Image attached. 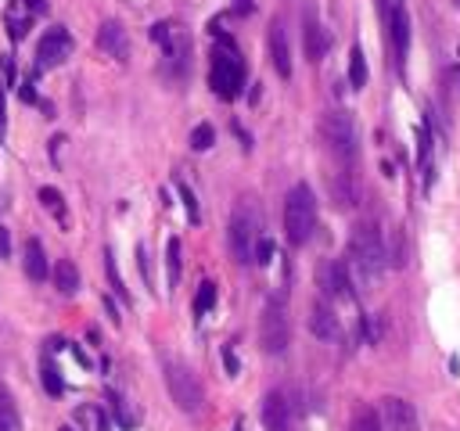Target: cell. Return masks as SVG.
<instances>
[{
  "label": "cell",
  "instance_id": "obj_9",
  "mask_svg": "<svg viewBox=\"0 0 460 431\" xmlns=\"http://www.w3.org/2000/svg\"><path fill=\"white\" fill-rule=\"evenodd\" d=\"M317 284L327 298H349L352 284H349V266L338 263V259H327V263L317 266Z\"/></svg>",
  "mask_w": 460,
  "mask_h": 431
},
{
  "label": "cell",
  "instance_id": "obj_36",
  "mask_svg": "<svg viewBox=\"0 0 460 431\" xmlns=\"http://www.w3.org/2000/svg\"><path fill=\"white\" fill-rule=\"evenodd\" d=\"M223 363H227V371H230V374H238V359H234V352H230V349L223 352Z\"/></svg>",
  "mask_w": 460,
  "mask_h": 431
},
{
  "label": "cell",
  "instance_id": "obj_13",
  "mask_svg": "<svg viewBox=\"0 0 460 431\" xmlns=\"http://www.w3.org/2000/svg\"><path fill=\"white\" fill-rule=\"evenodd\" d=\"M388 33H392V47H395V65L403 69V58H406V51H410V15H406L403 4H392Z\"/></svg>",
  "mask_w": 460,
  "mask_h": 431
},
{
  "label": "cell",
  "instance_id": "obj_15",
  "mask_svg": "<svg viewBox=\"0 0 460 431\" xmlns=\"http://www.w3.org/2000/svg\"><path fill=\"white\" fill-rule=\"evenodd\" d=\"M309 331L320 341H338L342 338V323H338V316H334V309L327 302H317V306L309 309Z\"/></svg>",
  "mask_w": 460,
  "mask_h": 431
},
{
  "label": "cell",
  "instance_id": "obj_26",
  "mask_svg": "<svg viewBox=\"0 0 460 431\" xmlns=\"http://www.w3.org/2000/svg\"><path fill=\"white\" fill-rule=\"evenodd\" d=\"M40 381H44L47 396H54V399L65 392V381H61V374H58V366H54V363H44V371H40Z\"/></svg>",
  "mask_w": 460,
  "mask_h": 431
},
{
  "label": "cell",
  "instance_id": "obj_32",
  "mask_svg": "<svg viewBox=\"0 0 460 431\" xmlns=\"http://www.w3.org/2000/svg\"><path fill=\"white\" fill-rule=\"evenodd\" d=\"M137 259H140V273H144V280H148V284H151V270H148V248H137Z\"/></svg>",
  "mask_w": 460,
  "mask_h": 431
},
{
  "label": "cell",
  "instance_id": "obj_16",
  "mask_svg": "<svg viewBox=\"0 0 460 431\" xmlns=\"http://www.w3.org/2000/svg\"><path fill=\"white\" fill-rule=\"evenodd\" d=\"M97 47L104 54H112V58H126L130 54V40H126V29L119 26V22H104V26L97 29Z\"/></svg>",
  "mask_w": 460,
  "mask_h": 431
},
{
  "label": "cell",
  "instance_id": "obj_39",
  "mask_svg": "<svg viewBox=\"0 0 460 431\" xmlns=\"http://www.w3.org/2000/svg\"><path fill=\"white\" fill-rule=\"evenodd\" d=\"M392 4H403V0H392Z\"/></svg>",
  "mask_w": 460,
  "mask_h": 431
},
{
  "label": "cell",
  "instance_id": "obj_2",
  "mask_svg": "<svg viewBox=\"0 0 460 431\" xmlns=\"http://www.w3.org/2000/svg\"><path fill=\"white\" fill-rule=\"evenodd\" d=\"M313 230H317V198H313L309 184H295L284 198V234L295 248H302Z\"/></svg>",
  "mask_w": 460,
  "mask_h": 431
},
{
  "label": "cell",
  "instance_id": "obj_35",
  "mask_svg": "<svg viewBox=\"0 0 460 431\" xmlns=\"http://www.w3.org/2000/svg\"><path fill=\"white\" fill-rule=\"evenodd\" d=\"M8 133V115H4V94H0V140Z\"/></svg>",
  "mask_w": 460,
  "mask_h": 431
},
{
  "label": "cell",
  "instance_id": "obj_21",
  "mask_svg": "<svg viewBox=\"0 0 460 431\" xmlns=\"http://www.w3.org/2000/svg\"><path fill=\"white\" fill-rule=\"evenodd\" d=\"M40 205H44L61 227L69 223V209H65V198H61V190H54V187H40Z\"/></svg>",
  "mask_w": 460,
  "mask_h": 431
},
{
  "label": "cell",
  "instance_id": "obj_8",
  "mask_svg": "<svg viewBox=\"0 0 460 431\" xmlns=\"http://www.w3.org/2000/svg\"><path fill=\"white\" fill-rule=\"evenodd\" d=\"M72 54V33L65 26H54L44 33V40L36 43V65L40 69H54V65H61Z\"/></svg>",
  "mask_w": 460,
  "mask_h": 431
},
{
  "label": "cell",
  "instance_id": "obj_17",
  "mask_svg": "<svg viewBox=\"0 0 460 431\" xmlns=\"http://www.w3.org/2000/svg\"><path fill=\"white\" fill-rule=\"evenodd\" d=\"M331 198L338 209H352L360 202V187L352 180V172H338V177H331Z\"/></svg>",
  "mask_w": 460,
  "mask_h": 431
},
{
  "label": "cell",
  "instance_id": "obj_7",
  "mask_svg": "<svg viewBox=\"0 0 460 431\" xmlns=\"http://www.w3.org/2000/svg\"><path fill=\"white\" fill-rule=\"evenodd\" d=\"M291 341V323H288V313H284V302H266V309L259 316V345L266 356H281Z\"/></svg>",
  "mask_w": 460,
  "mask_h": 431
},
{
  "label": "cell",
  "instance_id": "obj_5",
  "mask_svg": "<svg viewBox=\"0 0 460 431\" xmlns=\"http://www.w3.org/2000/svg\"><path fill=\"white\" fill-rule=\"evenodd\" d=\"M162 374H165V388H170V399L176 402V409H183V414H198L202 402H205V392H202V381H198V374L191 371V366L176 363V359H165Z\"/></svg>",
  "mask_w": 460,
  "mask_h": 431
},
{
  "label": "cell",
  "instance_id": "obj_14",
  "mask_svg": "<svg viewBox=\"0 0 460 431\" xmlns=\"http://www.w3.org/2000/svg\"><path fill=\"white\" fill-rule=\"evenodd\" d=\"M266 47H270V61L281 79L291 76V51H288V33H284V22H274L270 26V36H266Z\"/></svg>",
  "mask_w": 460,
  "mask_h": 431
},
{
  "label": "cell",
  "instance_id": "obj_18",
  "mask_svg": "<svg viewBox=\"0 0 460 431\" xmlns=\"http://www.w3.org/2000/svg\"><path fill=\"white\" fill-rule=\"evenodd\" d=\"M22 266H26V277L29 280H47V255H44V245L36 241V237H29L26 241V259H22Z\"/></svg>",
  "mask_w": 460,
  "mask_h": 431
},
{
  "label": "cell",
  "instance_id": "obj_19",
  "mask_svg": "<svg viewBox=\"0 0 460 431\" xmlns=\"http://www.w3.org/2000/svg\"><path fill=\"white\" fill-rule=\"evenodd\" d=\"M0 431H22V414H18V402L8 392V384H0Z\"/></svg>",
  "mask_w": 460,
  "mask_h": 431
},
{
  "label": "cell",
  "instance_id": "obj_34",
  "mask_svg": "<svg viewBox=\"0 0 460 431\" xmlns=\"http://www.w3.org/2000/svg\"><path fill=\"white\" fill-rule=\"evenodd\" d=\"M252 8H256L252 0H234V11H238V15H252Z\"/></svg>",
  "mask_w": 460,
  "mask_h": 431
},
{
  "label": "cell",
  "instance_id": "obj_3",
  "mask_svg": "<svg viewBox=\"0 0 460 431\" xmlns=\"http://www.w3.org/2000/svg\"><path fill=\"white\" fill-rule=\"evenodd\" d=\"M208 86H213L216 97H223V101H234L241 94V86H245V61H241V54L234 51V43H230L227 36L220 40V47L213 54Z\"/></svg>",
  "mask_w": 460,
  "mask_h": 431
},
{
  "label": "cell",
  "instance_id": "obj_33",
  "mask_svg": "<svg viewBox=\"0 0 460 431\" xmlns=\"http://www.w3.org/2000/svg\"><path fill=\"white\" fill-rule=\"evenodd\" d=\"M11 255V241H8V230L0 227V259H8Z\"/></svg>",
  "mask_w": 460,
  "mask_h": 431
},
{
  "label": "cell",
  "instance_id": "obj_20",
  "mask_svg": "<svg viewBox=\"0 0 460 431\" xmlns=\"http://www.w3.org/2000/svg\"><path fill=\"white\" fill-rule=\"evenodd\" d=\"M54 284H58L61 295H76L79 291V270H76L72 259H58L54 263Z\"/></svg>",
  "mask_w": 460,
  "mask_h": 431
},
{
  "label": "cell",
  "instance_id": "obj_4",
  "mask_svg": "<svg viewBox=\"0 0 460 431\" xmlns=\"http://www.w3.org/2000/svg\"><path fill=\"white\" fill-rule=\"evenodd\" d=\"M320 137H324V144H327V151L334 158L356 162V155H360V133H356V119H352L349 112H342V108L327 112L320 119Z\"/></svg>",
  "mask_w": 460,
  "mask_h": 431
},
{
  "label": "cell",
  "instance_id": "obj_1",
  "mask_svg": "<svg viewBox=\"0 0 460 431\" xmlns=\"http://www.w3.org/2000/svg\"><path fill=\"white\" fill-rule=\"evenodd\" d=\"M349 263L356 270V277L363 284H374L385 266H388V248H385V237L378 230V223H360L349 237Z\"/></svg>",
  "mask_w": 460,
  "mask_h": 431
},
{
  "label": "cell",
  "instance_id": "obj_28",
  "mask_svg": "<svg viewBox=\"0 0 460 431\" xmlns=\"http://www.w3.org/2000/svg\"><path fill=\"white\" fill-rule=\"evenodd\" d=\"M104 270H108V284H112V291H115L122 302H130L126 288H122V277H119V270H115V255H112V252H104Z\"/></svg>",
  "mask_w": 460,
  "mask_h": 431
},
{
  "label": "cell",
  "instance_id": "obj_37",
  "mask_svg": "<svg viewBox=\"0 0 460 431\" xmlns=\"http://www.w3.org/2000/svg\"><path fill=\"white\" fill-rule=\"evenodd\" d=\"M104 309H108V316H112V323H119V313H115V306H112V298H104Z\"/></svg>",
  "mask_w": 460,
  "mask_h": 431
},
{
  "label": "cell",
  "instance_id": "obj_25",
  "mask_svg": "<svg viewBox=\"0 0 460 431\" xmlns=\"http://www.w3.org/2000/svg\"><path fill=\"white\" fill-rule=\"evenodd\" d=\"M213 306H216V284L213 280H202V288L195 295V316H205Z\"/></svg>",
  "mask_w": 460,
  "mask_h": 431
},
{
  "label": "cell",
  "instance_id": "obj_22",
  "mask_svg": "<svg viewBox=\"0 0 460 431\" xmlns=\"http://www.w3.org/2000/svg\"><path fill=\"white\" fill-rule=\"evenodd\" d=\"M367 58H363V47H352L349 51V86L352 90H363L367 86Z\"/></svg>",
  "mask_w": 460,
  "mask_h": 431
},
{
  "label": "cell",
  "instance_id": "obj_38",
  "mask_svg": "<svg viewBox=\"0 0 460 431\" xmlns=\"http://www.w3.org/2000/svg\"><path fill=\"white\" fill-rule=\"evenodd\" d=\"M58 431H76V428H72V424H61V428H58Z\"/></svg>",
  "mask_w": 460,
  "mask_h": 431
},
{
  "label": "cell",
  "instance_id": "obj_27",
  "mask_svg": "<svg viewBox=\"0 0 460 431\" xmlns=\"http://www.w3.org/2000/svg\"><path fill=\"white\" fill-rule=\"evenodd\" d=\"M213 140H216V129L208 126V122H202V126L191 129V147L195 151H208V147H213Z\"/></svg>",
  "mask_w": 460,
  "mask_h": 431
},
{
  "label": "cell",
  "instance_id": "obj_31",
  "mask_svg": "<svg viewBox=\"0 0 460 431\" xmlns=\"http://www.w3.org/2000/svg\"><path fill=\"white\" fill-rule=\"evenodd\" d=\"M108 399H112V409H115V417H119V424H122V428H126V431H130V428H133V417L126 414V406H122V399H119L115 392H112Z\"/></svg>",
  "mask_w": 460,
  "mask_h": 431
},
{
  "label": "cell",
  "instance_id": "obj_12",
  "mask_svg": "<svg viewBox=\"0 0 460 431\" xmlns=\"http://www.w3.org/2000/svg\"><path fill=\"white\" fill-rule=\"evenodd\" d=\"M327 47H331V36H327V29L320 26L317 11H306V15H302V51H306V58H309V61H320V58L327 54Z\"/></svg>",
  "mask_w": 460,
  "mask_h": 431
},
{
  "label": "cell",
  "instance_id": "obj_11",
  "mask_svg": "<svg viewBox=\"0 0 460 431\" xmlns=\"http://www.w3.org/2000/svg\"><path fill=\"white\" fill-rule=\"evenodd\" d=\"M259 417H263L266 431H291V402H288V396L284 392H266Z\"/></svg>",
  "mask_w": 460,
  "mask_h": 431
},
{
  "label": "cell",
  "instance_id": "obj_30",
  "mask_svg": "<svg viewBox=\"0 0 460 431\" xmlns=\"http://www.w3.org/2000/svg\"><path fill=\"white\" fill-rule=\"evenodd\" d=\"M256 263L259 266L274 263V241H270V237H259V241H256Z\"/></svg>",
  "mask_w": 460,
  "mask_h": 431
},
{
  "label": "cell",
  "instance_id": "obj_10",
  "mask_svg": "<svg viewBox=\"0 0 460 431\" xmlns=\"http://www.w3.org/2000/svg\"><path fill=\"white\" fill-rule=\"evenodd\" d=\"M381 421L388 431H421V424H417V409L400 399V396H385L381 399Z\"/></svg>",
  "mask_w": 460,
  "mask_h": 431
},
{
  "label": "cell",
  "instance_id": "obj_29",
  "mask_svg": "<svg viewBox=\"0 0 460 431\" xmlns=\"http://www.w3.org/2000/svg\"><path fill=\"white\" fill-rule=\"evenodd\" d=\"M176 190H180V198H183V209H187V216H191V223H198L202 212H198V202H195L191 187H187V184H176Z\"/></svg>",
  "mask_w": 460,
  "mask_h": 431
},
{
  "label": "cell",
  "instance_id": "obj_23",
  "mask_svg": "<svg viewBox=\"0 0 460 431\" xmlns=\"http://www.w3.org/2000/svg\"><path fill=\"white\" fill-rule=\"evenodd\" d=\"M349 431H381V417L374 406H356L349 417Z\"/></svg>",
  "mask_w": 460,
  "mask_h": 431
},
{
  "label": "cell",
  "instance_id": "obj_6",
  "mask_svg": "<svg viewBox=\"0 0 460 431\" xmlns=\"http://www.w3.org/2000/svg\"><path fill=\"white\" fill-rule=\"evenodd\" d=\"M256 241H259V220L248 205H238L234 216H230V227H227V245H230V255L234 263L248 266L256 263Z\"/></svg>",
  "mask_w": 460,
  "mask_h": 431
},
{
  "label": "cell",
  "instance_id": "obj_24",
  "mask_svg": "<svg viewBox=\"0 0 460 431\" xmlns=\"http://www.w3.org/2000/svg\"><path fill=\"white\" fill-rule=\"evenodd\" d=\"M180 266H183V259H180V241H176V237H170V245H165V270H170V288L180 284Z\"/></svg>",
  "mask_w": 460,
  "mask_h": 431
},
{
  "label": "cell",
  "instance_id": "obj_40",
  "mask_svg": "<svg viewBox=\"0 0 460 431\" xmlns=\"http://www.w3.org/2000/svg\"><path fill=\"white\" fill-rule=\"evenodd\" d=\"M453 4H457V8H460V0H453Z\"/></svg>",
  "mask_w": 460,
  "mask_h": 431
}]
</instances>
